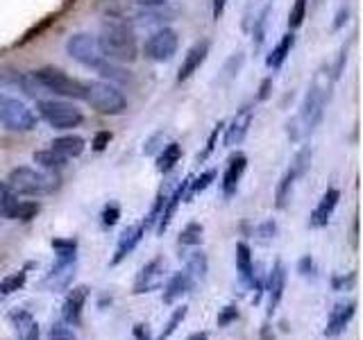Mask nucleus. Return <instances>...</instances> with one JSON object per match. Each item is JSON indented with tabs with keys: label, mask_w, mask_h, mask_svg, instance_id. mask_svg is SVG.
<instances>
[{
	"label": "nucleus",
	"mask_w": 363,
	"mask_h": 340,
	"mask_svg": "<svg viewBox=\"0 0 363 340\" xmlns=\"http://www.w3.org/2000/svg\"><path fill=\"white\" fill-rule=\"evenodd\" d=\"M261 340H272V336H270V327H268V324L264 327V332H261Z\"/></svg>",
	"instance_id": "nucleus-57"
},
{
	"label": "nucleus",
	"mask_w": 363,
	"mask_h": 340,
	"mask_svg": "<svg viewBox=\"0 0 363 340\" xmlns=\"http://www.w3.org/2000/svg\"><path fill=\"white\" fill-rule=\"evenodd\" d=\"M354 279H357V275L354 272H350L347 277H334V290H347V288H352V283H354Z\"/></svg>",
	"instance_id": "nucleus-47"
},
{
	"label": "nucleus",
	"mask_w": 363,
	"mask_h": 340,
	"mask_svg": "<svg viewBox=\"0 0 363 340\" xmlns=\"http://www.w3.org/2000/svg\"><path fill=\"white\" fill-rule=\"evenodd\" d=\"M39 116L55 130H73L84 120L82 111L64 100H41Z\"/></svg>",
	"instance_id": "nucleus-7"
},
{
	"label": "nucleus",
	"mask_w": 363,
	"mask_h": 340,
	"mask_svg": "<svg viewBox=\"0 0 363 340\" xmlns=\"http://www.w3.org/2000/svg\"><path fill=\"white\" fill-rule=\"evenodd\" d=\"M132 5H139V7H162L166 5V0H128Z\"/></svg>",
	"instance_id": "nucleus-51"
},
{
	"label": "nucleus",
	"mask_w": 363,
	"mask_h": 340,
	"mask_svg": "<svg viewBox=\"0 0 363 340\" xmlns=\"http://www.w3.org/2000/svg\"><path fill=\"white\" fill-rule=\"evenodd\" d=\"M189 181H191V175L173 191V196L166 198V204H164V209H162V215H159V234H164V232L168 230V225H170V220H173V215H175V211H177V207H179V202L186 198Z\"/></svg>",
	"instance_id": "nucleus-20"
},
{
	"label": "nucleus",
	"mask_w": 363,
	"mask_h": 340,
	"mask_svg": "<svg viewBox=\"0 0 363 340\" xmlns=\"http://www.w3.org/2000/svg\"><path fill=\"white\" fill-rule=\"evenodd\" d=\"M34 79L39 82L41 89L50 91V94L57 96H64V98H71V100H84V84L79 79L66 75L62 68H55V66H43L39 71L32 73Z\"/></svg>",
	"instance_id": "nucleus-4"
},
{
	"label": "nucleus",
	"mask_w": 363,
	"mask_h": 340,
	"mask_svg": "<svg viewBox=\"0 0 363 340\" xmlns=\"http://www.w3.org/2000/svg\"><path fill=\"white\" fill-rule=\"evenodd\" d=\"M96 71L105 77V79H109V82L113 84V82H118V84H125L130 79V73L125 71V68L121 66V64H113V62H109V60H102V64L96 68Z\"/></svg>",
	"instance_id": "nucleus-28"
},
{
	"label": "nucleus",
	"mask_w": 363,
	"mask_h": 340,
	"mask_svg": "<svg viewBox=\"0 0 363 340\" xmlns=\"http://www.w3.org/2000/svg\"><path fill=\"white\" fill-rule=\"evenodd\" d=\"M7 184L16 196H45L57 188V177L55 173H41V170L21 166L9 173Z\"/></svg>",
	"instance_id": "nucleus-3"
},
{
	"label": "nucleus",
	"mask_w": 363,
	"mask_h": 340,
	"mask_svg": "<svg viewBox=\"0 0 363 340\" xmlns=\"http://www.w3.org/2000/svg\"><path fill=\"white\" fill-rule=\"evenodd\" d=\"M9 320H11V324H14V329H16V334H18V336H23V334H26L28 329L34 324L32 315H30L28 311H21V309L11 313V315H9Z\"/></svg>",
	"instance_id": "nucleus-40"
},
{
	"label": "nucleus",
	"mask_w": 363,
	"mask_h": 340,
	"mask_svg": "<svg viewBox=\"0 0 363 340\" xmlns=\"http://www.w3.org/2000/svg\"><path fill=\"white\" fill-rule=\"evenodd\" d=\"M216 179V170L211 168V170H207V173H202L200 177H191V181H189V193H186V198H191V196H198V193H202L204 188H209L211 186V181Z\"/></svg>",
	"instance_id": "nucleus-34"
},
{
	"label": "nucleus",
	"mask_w": 363,
	"mask_h": 340,
	"mask_svg": "<svg viewBox=\"0 0 363 340\" xmlns=\"http://www.w3.org/2000/svg\"><path fill=\"white\" fill-rule=\"evenodd\" d=\"M0 300H3V295H0Z\"/></svg>",
	"instance_id": "nucleus-58"
},
{
	"label": "nucleus",
	"mask_w": 363,
	"mask_h": 340,
	"mask_svg": "<svg viewBox=\"0 0 363 340\" xmlns=\"http://www.w3.org/2000/svg\"><path fill=\"white\" fill-rule=\"evenodd\" d=\"M252 116H255V113L250 107H241L236 111V116L232 118L230 128H223L225 130V139H223L225 147H234V145H238L245 139L250 125H252Z\"/></svg>",
	"instance_id": "nucleus-14"
},
{
	"label": "nucleus",
	"mask_w": 363,
	"mask_h": 340,
	"mask_svg": "<svg viewBox=\"0 0 363 340\" xmlns=\"http://www.w3.org/2000/svg\"><path fill=\"white\" fill-rule=\"evenodd\" d=\"M295 179H298V175H295L291 168H289L286 173H284V177L279 179V184H277V196H275V207H277V209H284V207H286V202H289V198H291V191H293Z\"/></svg>",
	"instance_id": "nucleus-31"
},
{
	"label": "nucleus",
	"mask_w": 363,
	"mask_h": 340,
	"mask_svg": "<svg viewBox=\"0 0 363 340\" xmlns=\"http://www.w3.org/2000/svg\"><path fill=\"white\" fill-rule=\"evenodd\" d=\"M34 164H39L41 168L50 170V173H55V170H62L66 166V159L62 154H57L52 147L50 150H39L34 152Z\"/></svg>",
	"instance_id": "nucleus-30"
},
{
	"label": "nucleus",
	"mask_w": 363,
	"mask_h": 340,
	"mask_svg": "<svg viewBox=\"0 0 363 340\" xmlns=\"http://www.w3.org/2000/svg\"><path fill=\"white\" fill-rule=\"evenodd\" d=\"M255 234H257V238L261 243H268V241H272V238L277 236V222L275 220H266V222H261L257 230H255Z\"/></svg>",
	"instance_id": "nucleus-43"
},
{
	"label": "nucleus",
	"mask_w": 363,
	"mask_h": 340,
	"mask_svg": "<svg viewBox=\"0 0 363 340\" xmlns=\"http://www.w3.org/2000/svg\"><path fill=\"white\" fill-rule=\"evenodd\" d=\"M202 234H204V227L200 222H189L179 234V245H200Z\"/></svg>",
	"instance_id": "nucleus-33"
},
{
	"label": "nucleus",
	"mask_w": 363,
	"mask_h": 340,
	"mask_svg": "<svg viewBox=\"0 0 363 340\" xmlns=\"http://www.w3.org/2000/svg\"><path fill=\"white\" fill-rule=\"evenodd\" d=\"M236 270H238V277H241L243 286H252V279H255V264H252V254H250V247L247 243H238L236 245Z\"/></svg>",
	"instance_id": "nucleus-23"
},
{
	"label": "nucleus",
	"mask_w": 363,
	"mask_h": 340,
	"mask_svg": "<svg viewBox=\"0 0 363 340\" xmlns=\"http://www.w3.org/2000/svg\"><path fill=\"white\" fill-rule=\"evenodd\" d=\"M18 207V196L7 181H0V218H7V220H14V213Z\"/></svg>",
	"instance_id": "nucleus-27"
},
{
	"label": "nucleus",
	"mask_w": 363,
	"mask_h": 340,
	"mask_svg": "<svg viewBox=\"0 0 363 340\" xmlns=\"http://www.w3.org/2000/svg\"><path fill=\"white\" fill-rule=\"evenodd\" d=\"M293 45H295V34L293 32H286L284 37L279 39V43L275 45V48L270 50V55H268V60H266V64H268V68H279L284 62H286V57L291 55V50H293Z\"/></svg>",
	"instance_id": "nucleus-24"
},
{
	"label": "nucleus",
	"mask_w": 363,
	"mask_h": 340,
	"mask_svg": "<svg viewBox=\"0 0 363 340\" xmlns=\"http://www.w3.org/2000/svg\"><path fill=\"white\" fill-rule=\"evenodd\" d=\"M311 270H313V261H311L309 256H304V259L300 261V272H302V275H309Z\"/></svg>",
	"instance_id": "nucleus-54"
},
{
	"label": "nucleus",
	"mask_w": 363,
	"mask_h": 340,
	"mask_svg": "<svg viewBox=\"0 0 363 340\" xmlns=\"http://www.w3.org/2000/svg\"><path fill=\"white\" fill-rule=\"evenodd\" d=\"M121 218V209L118 204H107L105 209H102V225L105 227H113Z\"/></svg>",
	"instance_id": "nucleus-46"
},
{
	"label": "nucleus",
	"mask_w": 363,
	"mask_h": 340,
	"mask_svg": "<svg viewBox=\"0 0 363 340\" xmlns=\"http://www.w3.org/2000/svg\"><path fill=\"white\" fill-rule=\"evenodd\" d=\"M132 334H134L136 340H150V332H147V327H145V324H134Z\"/></svg>",
	"instance_id": "nucleus-50"
},
{
	"label": "nucleus",
	"mask_w": 363,
	"mask_h": 340,
	"mask_svg": "<svg viewBox=\"0 0 363 340\" xmlns=\"http://www.w3.org/2000/svg\"><path fill=\"white\" fill-rule=\"evenodd\" d=\"M309 164H311V147L309 145H304V147H300V152L295 154V159H293V164H291V170L298 177H302L306 170H309Z\"/></svg>",
	"instance_id": "nucleus-37"
},
{
	"label": "nucleus",
	"mask_w": 363,
	"mask_h": 340,
	"mask_svg": "<svg viewBox=\"0 0 363 340\" xmlns=\"http://www.w3.org/2000/svg\"><path fill=\"white\" fill-rule=\"evenodd\" d=\"M37 213H39V204L37 202H18L16 213H14V220L28 222L32 218H37Z\"/></svg>",
	"instance_id": "nucleus-41"
},
{
	"label": "nucleus",
	"mask_w": 363,
	"mask_h": 340,
	"mask_svg": "<svg viewBox=\"0 0 363 340\" xmlns=\"http://www.w3.org/2000/svg\"><path fill=\"white\" fill-rule=\"evenodd\" d=\"M191 288H193V279L189 272H175L164 288V304H173L175 300L184 298Z\"/></svg>",
	"instance_id": "nucleus-21"
},
{
	"label": "nucleus",
	"mask_w": 363,
	"mask_h": 340,
	"mask_svg": "<svg viewBox=\"0 0 363 340\" xmlns=\"http://www.w3.org/2000/svg\"><path fill=\"white\" fill-rule=\"evenodd\" d=\"M270 86H272V79L266 77L264 82H261V89H259V94H257V100H266L268 94H270Z\"/></svg>",
	"instance_id": "nucleus-52"
},
{
	"label": "nucleus",
	"mask_w": 363,
	"mask_h": 340,
	"mask_svg": "<svg viewBox=\"0 0 363 340\" xmlns=\"http://www.w3.org/2000/svg\"><path fill=\"white\" fill-rule=\"evenodd\" d=\"M225 7H227V0H211V14H213L216 21L223 16Z\"/></svg>",
	"instance_id": "nucleus-49"
},
{
	"label": "nucleus",
	"mask_w": 363,
	"mask_h": 340,
	"mask_svg": "<svg viewBox=\"0 0 363 340\" xmlns=\"http://www.w3.org/2000/svg\"><path fill=\"white\" fill-rule=\"evenodd\" d=\"M357 313V304L354 302H340L336 304L332 313H329V320H327V327H325V336L329 338H336L345 332V327L350 324V320L354 317Z\"/></svg>",
	"instance_id": "nucleus-15"
},
{
	"label": "nucleus",
	"mask_w": 363,
	"mask_h": 340,
	"mask_svg": "<svg viewBox=\"0 0 363 340\" xmlns=\"http://www.w3.org/2000/svg\"><path fill=\"white\" fill-rule=\"evenodd\" d=\"M179 157H182V145L179 143H168L162 147V152L157 157V170L159 173H170L177 164H179Z\"/></svg>",
	"instance_id": "nucleus-25"
},
{
	"label": "nucleus",
	"mask_w": 363,
	"mask_h": 340,
	"mask_svg": "<svg viewBox=\"0 0 363 340\" xmlns=\"http://www.w3.org/2000/svg\"><path fill=\"white\" fill-rule=\"evenodd\" d=\"M52 145V150L57 154H62L64 159H73V157H79L84 152V139L82 136H77V134H66V136H57V139L50 143Z\"/></svg>",
	"instance_id": "nucleus-22"
},
{
	"label": "nucleus",
	"mask_w": 363,
	"mask_h": 340,
	"mask_svg": "<svg viewBox=\"0 0 363 340\" xmlns=\"http://www.w3.org/2000/svg\"><path fill=\"white\" fill-rule=\"evenodd\" d=\"M245 168H247V157L243 152H236L234 157H230V162H227V168H225V175H223V193H225V198H232L234 193H236L238 181H241Z\"/></svg>",
	"instance_id": "nucleus-17"
},
{
	"label": "nucleus",
	"mask_w": 363,
	"mask_h": 340,
	"mask_svg": "<svg viewBox=\"0 0 363 340\" xmlns=\"http://www.w3.org/2000/svg\"><path fill=\"white\" fill-rule=\"evenodd\" d=\"M0 123L11 132H32L37 128V116L23 100L0 94Z\"/></svg>",
	"instance_id": "nucleus-5"
},
{
	"label": "nucleus",
	"mask_w": 363,
	"mask_h": 340,
	"mask_svg": "<svg viewBox=\"0 0 363 340\" xmlns=\"http://www.w3.org/2000/svg\"><path fill=\"white\" fill-rule=\"evenodd\" d=\"M238 320V309L236 306H223L218 317H216V322H218V327H227Z\"/></svg>",
	"instance_id": "nucleus-45"
},
{
	"label": "nucleus",
	"mask_w": 363,
	"mask_h": 340,
	"mask_svg": "<svg viewBox=\"0 0 363 340\" xmlns=\"http://www.w3.org/2000/svg\"><path fill=\"white\" fill-rule=\"evenodd\" d=\"M52 247L57 252V259H75L77 241H75V238H55Z\"/></svg>",
	"instance_id": "nucleus-38"
},
{
	"label": "nucleus",
	"mask_w": 363,
	"mask_h": 340,
	"mask_svg": "<svg viewBox=\"0 0 363 340\" xmlns=\"http://www.w3.org/2000/svg\"><path fill=\"white\" fill-rule=\"evenodd\" d=\"M66 52L71 55L75 62L94 68V71L102 64V60H105V57L100 55L96 37H91V34H86V32H77V34H73V37H68Z\"/></svg>",
	"instance_id": "nucleus-9"
},
{
	"label": "nucleus",
	"mask_w": 363,
	"mask_h": 340,
	"mask_svg": "<svg viewBox=\"0 0 363 340\" xmlns=\"http://www.w3.org/2000/svg\"><path fill=\"white\" fill-rule=\"evenodd\" d=\"M306 5H309V0H295L291 11H289V30H298L302 28V23L306 18Z\"/></svg>",
	"instance_id": "nucleus-35"
},
{
	"label": "nucleus",
	"mask_w": 363,
	"mask_h": 340,
	"mask_svg": "<svg viewBox=\"0 0 363 340\" xmlns=\"http://www.w3.org/2000/svg\"><path fill=\"white\" fill-rule=\"evenodd\" d=\"M189 340H209V336L204 334V332H198V334H191Z\"/></svg>",
	"instance_id": "nucleus-56"
},
{
	"label": "nucleus",
	"mask_w": 363,
	"mask_h": 340,
	"mask_svg": "<svg viewBox=\"0 0 363 340\" xmlns=\"http://www.w3.org/2000/svg\"><path fill=\"white\" fill-rule=\"evenodd\" d=\"M26 281H28V272H26V270L11 272L9 277L0 279V295L5 298V295H11V293L21 290L23 286H26Z\"/></svg>",
	"instance_id": "nucleus-32"
},
{
	"label": "nucleus",
	"mask_w": 363,
	"mask_h": 340,
	"mask_svg": "<svg viewBox=\"0 0 363 340\" xmlns=\"http://www.w3.org/2000/svg\"><path fill=\"white\" fill-rule=\"evenodd\" d=\"M109 141H111V134L109 132H98L96 139H94V150L96 152H102L109 145Z\"/></svg>",
	"instance_id": "nucleus-48"
},
{
	"label": "nucleus",
	"mask_w": 363,
	"mask_h": 340,
	"mask_svg": "<svg viewBox=\"0 0 363 340\" xmlns=\"http://www.w3.org/2000/svg\"><path fill=\"white\" fill-rule=\"evenodd\" d=\"M75 277V259H57V264L48 272V277L43 279L41 286L50 293H60L71 286Z\"/></svg>",
	"instance_id": "nucleus-10"
},
{
	"label": "nucleus",
	"mask_w": 363,
	"mask_h": 340,
	"mask_svg": "<svg viewBox=\"0 0 363 340\" xmlns=\"http://www.w3.org/2000/svg\"><path fill=\"white\" fill-rule=\"evenodd\" d=\"M186 313H189L186 306H179V309H175V313L170 315V320H168L166 329L162 332V336H159V340H168L170 336H173V334L177 332V327L182 324V320H184V317H186Z\"/></svg>",
	"instance_id": "nucleus-39"
},
{
	"label": "nucleus",
	"mask_w": 363,
	"mask_h": 340,
	"mask_svg": "<svg viewBox=\"0 0 363 340\" xmlns=\"http://www.w3.org/2000/svg\"><path fill=\"white\" fill-rule=\"evenodd\" d=\"M329 100V89L320 84V79H313V84L309 86L302 102V109L298 113V123L302 125L304 136L311 134L315 130V125L323 120V113Z\"/></svg>",
	"instance_id": "nucleus-6"
},
{
	"label": "nucleus",
	"mask_w": 363,
	"mask_h": 340,
	"mask_svg": "<svg viewBox=\"0 0 363 340\" xmlns=\"http://www.w3.org/2000/svg\"><path fill=\"white\" fill-rule=\"evenodd\" d=\"M243 64H245V52H234V55H230V57H227V62L223 64L220 73H218V79H216V82H218V84H230L232 79L238 73H241Z\"/></svg>",
	"instance_id": "nucleus-26"
},
{
	"label": "nucleus",
	"mask_w": 363,
	"mask_h": 340,
	"mask_svg": "<svg viewBox=\"0 0 363 340\" xmlns=\"http://www.w3.org/2000/svg\"><path fill=\"white\" fill-rule=\"evenodd\" d=\"M179 48V37L173 28H162L152 32L150 37L145 39V45H143V55L147 57L150 62H157V64H164V62H170L175 57Z\"/></svg>",
	"instance_id": "nucleus-8"
},
{
	"label": "nucleus",
	"mask_w": 363,
	"mask_h": 340,
	"mask_svg": "<svg viewBox=\"0 0 363 340\" xmlns=\"http://www.w3.org/2000/svg\"><path fill=\"white\" fill-rule=\"evenodd\" d=\"M284 288H286V268H284L281 261H275V266H272L270 275H268V281H266V293H268V313L272 315V311L277 309L281 298H284Z\"/></svg>",
	"instance_id": "nucleus-16"
},
{
	"label": "nucleus",
	"mask_w": 363,
	"mask_h": 340,
	"mask_svg": "<svg viewBox=\"0 0 363 340\" xmlns=\"http://www.w3.org/2000/svg\"><path fill=\"white\" fill-rule=\"evenodd\" d=\"M84 100L94 107L98 113L105 116H121L128 109V100L121 94V89L105 79H96V82L84 84Z\"/></svg>",
	"instance_id": "nucleus-2"
},
{
	"label": "nucleus",
	"mask_w": 363,
	"mask_h": 340,
	"mask_svg": "<svg viewBox=\"0 0 363 340\" xmlns=\"http://www.w3.org/2000/svg\"><path fill=\"white\" fill-rule=\"evenodd\" d=\"M143 234H145V227H143V225H132V227H128V230H125V232L121 234V238H118L116 254H113V259H111V266H118L125 256L132 254V252H134V247L141 243Z\"/></svg>",
	"instance_id": "nucleus-18"
},
{
	"label": "nucleus",
	"mask_w": 363,
	"mask_h": 340,
	"mask_svg": "<svg viewBox=\"0 0 363 340\" xmlns=\"http://www.w3.org/2000/svg\"><path fill=\"white\" fill-rule=\"evenodd\" d=\"M268 14H270V5H266L264 9H261V11H259V16L255 18V30H252V37H255V48H259V45L264 43V39H266Z\"/></svg>",
	"instance_id": "nucleus-36"
},
{
	"label": "nucleus",
	"mask_w": 363,
	"mask_h": 340,
	"mask_svg": "<svg viewBox=\"0 0 363 340\" xmlns=\"http://www.w3.org/2000/svg\"><path fill=\"white\" fill-rule=\"evenodd\" d=\"M21 340H39V324L34 322V324L28 329V332L21 336Z\"/></svg>",
	"instance_id": "nucleus-53"
},
{
	"label": "nucleus",
	"mask_w": 363,
	"mask_h": 340,
	"mask_svg": "<svg viewBox=\"0 0 363 340\" xmlns=\"http://www.w3.org/2000/svg\"><path fill=\"white\" fill-rule=\"evenodd\" d=\"M209 48H211V43L207 39H202V41L191 45L189 52L184 55V60H182L179 71H177V82H186V79L198 71V68L204 64V60H207Z\"/></svg>",
	"instance_id": "nucleus-12"
},
{
	"label": "nucleus",
	"mask_w": 363,
	"mask_h": 340,
	"mask_svg": "<svg viewBox=\"0 0 363 340\" xmlns=\"http://www.w3.org/2000/svg\"><path fill=\"white\" fill-rule=\"evenodd\" d=\"M186 272L191 275V279H198V281H202L204 277H207V272H209L207 254H204V252H193L186 259Z\"/></svg>",
	"instance_id": "nucleus-29"
},
{
	"label": "nucleus",
	"mask_w": 363,
	"mask_h": 340,
	"mask_svg": "<svg viewBox=\"0 0 363 340\" xmlns=\"http://www.w3.org/2000/svg\"><path fill=\"white\" fill-rule=\"evenodd\" d=\"M338 200H340V191L338 188H327V193L320 198L318 207L311 213V220H309L311 227H325L329 222V218H332V213L336 209Z\"/></svg>",
	"instance_id": "nucleus-19"
},
{
	"label": "nucleus",
	"mask_w": 363,
	"mask_h": 340,
	"mask_svg": "<svg viewBox=\"0 0 363 340\" xmlns=\"http://www.w3.org/2000/svg\"><path fill=\"white\" fill-rule=\"evenodd\" d=\"M345 21H347V9H340V11H338V16H336V21H334V30H338Z\"/></svg>",
	"instance_id": "nucleus-55"
},
{
	"label": "nucleus",
	"mask_w": 363,
	"mask_h": 340,
	"mask_svg": "<svg viewBox=\"0 0 363 340\" xmlns=\"http://www.w3.org/2000/svg\"><path fill=\"white\" fill-rule=\"evenodd\" d=\"M48 340H75V334L66 327V322H55L48 332Z\"/></svg>",
	"instance_id": "nucleus-44"
},
{
	"label": "nucleus",
	"mask_w": 363,
	"mask_h": 340,
	"mask_svg": "<svg viewBox=\"0 0 363 340\" xmlns=\"http://www.w3.org/2000/svg\"><path fill=\"white\" fill-rule=\"evenodd\" d=\"M223 128H225V123H218V125H216V128L211 130L209 139H207V145H204V150L198 154V162H204V159H209V154L216 150V141H218V136L223 134Z\"/></svg>",
	"instance_id": "nucleus-42"
},
{
	"label": "nucleus",
	"mask_w": 363,
	"mask_h": 340,
	"mask_svg": "<svg viewBox=\"0 0 363 340\" xmlns=\"http://www.w3.org/2000/svg\"><path fill=\"white\" fill-rule=\"evenodd\" d=\"M86 298H89V288L86 286H75L71 293L66 295L64 306H62V315H64L66 324H71V327L82 324V309H84Z\"/></svg>",
	"instance_id": "nucleus-13"
},
{
	"label": "nucleus",
	"mask_w": 363,
	"mask_h": 340,
	"mask_svg": "<svg viewBox=\"0 0 363 340\" xmlns=\"http://www.w3.org/2000/svg\"><path fill=\"white\" fill-rule=\"evenodd\" d=\"M166 266H164V259H152L150 264H147L141 272L139 277H136V283H134V295H143V293H152L157 290L159 286L164 283V277H166Z\"/></svg>",
	"instance_id": "nucleus-11"
},
{
	"label": "nucleus",
	"mask_w": 363,
	"mask_h": 340,
	"mask_svg": "<svg viewBox=\"0 0 363 340\" xmlns=\"http://www.w3.org/2000/svg\"><path fill=\"white\" fill-rule=\"evenodd\" d=\"M100 55L113 64H132L139 52L132 28L121 18H113L102 26L100 37H96Z\"/></svg>",
	"instance_id": "nucleus-1"
}]
</instances>
